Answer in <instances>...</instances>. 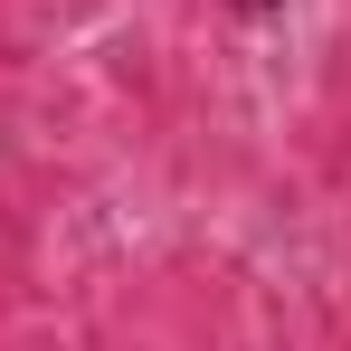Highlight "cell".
Masks as SVG:
<instances>
[{"instance_id":"6da1fadb","label":"cell","mask_w":351,"mask_h":351,"mask_svg":"<svg viewBox=\"0 0 351 351\" xmlns=\"http://www.w3.org/2000/svg\"><path fill=\"white\" fill-rule=\"evenodd\" d=\"M276 10H285V0H237V19H276Z\"/></svg>"}]
</instances>
